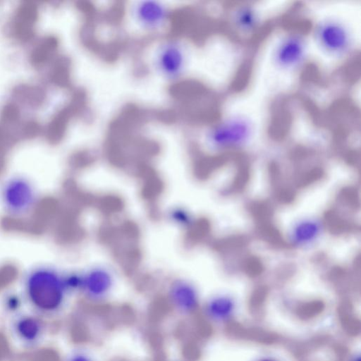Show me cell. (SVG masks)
<instances>
[{
	"label": "cell",
	"instance_id": "cell-1",
	"mask_svg": "<svg viewBox=\"0 0 361 361\" xmlns=\"http://www.w3.org/2000/svg\"><path fill=\"white\" fill-rule=\"evenodd\" d=\"M147 56L149 71L162 80L173 83L186 75L191 53L185 39L167 35L155 39Z\"/></svg>",
	"mask_w": 361,
	"mask_h": 361
},
{
	"label": "cell",
	"instance_id": "cell-2",
	"mask_svg": "<svg viewBox=\"0 0 361 361\" xmlns=\"http://www.w3.org/2000/svg\"><path fill=\"white\" fill-rule=\"evenodd\" d=\"M130 29L137 35L154 39L167 35L175 17V9L159 0H136L126 6Z\"/></svg>",
	"mask_w": 361,
	"mask_h": 361
},
{
	"label": "cell",
	"instance_id": "cell-3",
	"mask_svg": "<svg viewBox=\"0 0 361 361\" xmlns=\"http://www.w3.org/2000/svg\"><path fill=\"white\" fill-rule=\"evenodd\" d=\"M255 133V123L245 114H232L209 125L202 139L215 150L237 149L247 146Z\"/></svg>",
	"mask_w": 361,
	"mask_h": 361
},
{
	"label": "cell",
	"instance_id": "cell-4",
	"mask_svg": "<svg viewBox=\"0 0 361 361\" xmlns=\"http://www.w3.org/2000/svg\"><path fill=\"white\" fill-rule=\"evenodd\" d=\"M312 34L320 51L331 58L340 59L347 56L355 44L351 26L337 15L326 16L319 19Z\"/></svg>",
	"mask_w": 361,
	"mask_h": 361
},
{
	"label": "cell",
	"instance_id": "cell-5",
	"mask_svg": "<svg viewBox=\"0 0 361 361\" xmlns=\"http://www.w3.org/2000/svg\"><path fill=\"white\" fill-rule=\"evenodd\" d=\"M27 290L32 300L44 308H57L63 300L64 287L67 286L51 269L39 268L27 278Z\"/></svg>",
	"mask_w": 361,
	"mask_h": 361
},
{
	"label": "cell",
	"instance_id": "cell-6",
	"mask_svg": "<svg viewBox=\"0 0 361 361\" xmlns=\"http://www.w3.org/2000/svg\"><path fill=\"white\" fill-rule=\"evenodd\" d=\"M308 55L305 37L299 32H288L278 39L271 51V61L279 71L289 72L300 67Z\"/></svg>",
	"mask_w": 361,
	"mask_h": 361
},
{
	"label": "cell",
	"instance_id": "cell-7",
	"mask_svg": "<svg viewBox=\"0 0 361 361\" xmlns=\"http://www.w3.org/2000/svg\"><path fill=\"white\" fill-rule=\"evenodd\" d=\"M1 196L5 209L16 216L30 212L37 199L32 183L21 176L12 177L6 180L1 188Z\"/></svg>",
	"mask_w": 361,
	"mask_h": 361
},
{
	"label": "cell",
	"instance_id": "cell-8",
	"mask_svg": "<svg viewBox=\"0 0 361 361\" xmlns=\"http://www.w3.org/2000/svg\"><path fill=\"white\" fill-rule=\"evenodd\" d=\"M168 300L172 310L180 316L192 314L200 306L197 289L184 281L171 283L168 291Z\"/></svg>",
	"mask_w": 361,
	"mask_h": 361
},
{
	"label": "cell",
	"instance_id": "cell-9",
	"mask_svg": "<svg viewBox=\"0 0 361 361\" xmlns=\"http://www.w3.org/2000/svg\"><path fill=\"white\" fill-rule=\"evenodd\" d=\"M261 20L259 11L252 5L237 6L231 12V25L238 34L243 35L254 33L259 27Z\"/></svg>",
	"mask_w": 361,
	"mask_h": 361
},
{
	"label": "cell",
	"instance_id": "cell-10",
	"mask_svg": "<svg viewBox=\"0 0 361 361\" xmlns=\"http://www.w3.org/2000/svg\"><path fill=\"white\" fill-rule=\"evenodd\" d=\"M322 222L315 219H305L293 225L288 240L295 247H305L313 243L322 234Z\"/></svg>",
	"mask_w": 361,
	"mask_h": 361
},
{
	"label": "cell",
	"instance_id": "cell-11",
	"mask_svg": "<svg viewBox=\"0 0 361 361\" xmlns=\"http://www.w3.org/2000/svg\"><path fill=\"white\" fill-rule=\"evenodd\" d=\"M235 309L234 300L226 295H215L209 298L203 307L204 316L210 321L219 323L228 321Z\"/></svg>",
	"mask_w": 361,
	"mask_h": 361
},
{
	"label": "cell",
	"instance_id": "cell-12",
	"mask_svg": "<svg viewBox=\"0 0 361 361\" xmlns=\"http://www.w3.org/2000/svg\"><path fill=\"white\" fill-rule=\"evenodd\" d=\"M111 286V279L109 275L103 272H96L80 280V287L89 300L99 302L107 297Z\"/></svg>",
	"mask_w": 361,
	"mask_h": 361
},
{
	"label": "cell",
	"instance_id": "cell-13",
	"mask_svg": "<svg viewBox=\"0 0 361 361\" xmlns=\"http://www.w3.org/2000/svg\"><path fill=\"white\" fill-rule=\"evenodd\" d=\"M67 361H99L92 352L87 350H79L73 354L68 359Z\"/></svg>",
	"mask_w": 361,
	"mask_h": 361
},
{
	"label": "cell",
	"instance_id": "cell-14",
	"mask_svg": "<svg viewBox=\"0 0 361 361\" xmlns=\"http://www.w3.org/2000/svg\"><path fill=\"white\" fill-rule=\"evenodd\" d=\"M259 361H276V360L274 359H272V358H262V359L259 360Z\"/></svg>",
	"mask_w": 361,
	"mask_h": 361
},
{
	"label": "cell",
	"instance_id": "cell-15",
	"mask_svg": "<svg viewBox=\"0 0 361 361\" xmlns=\"http://www.w3.org/2000/svg\"><path fill=\"white\" fill-rule=\"evenodd\" d=\"M350 361H360V356H355L353 357Z\"/></svg>",
	"mask_w": 361,
	"mask_h": 361
},
{
	"label": "cell",
	"instance_id": "cell-16",
	"mask_svg": "<svg viewBox=\"0 0 361 361\" xmlns=\"http://www.w3.org/2000/svg\"><path fill=\"white\" fill-rule=\"evenodd\" d=\"M166 361H183V360H166Z\"/></svg>",
	"mask_w": 361,
	"mask_h": 361
}]
</instances>
